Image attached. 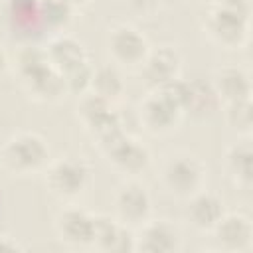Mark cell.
Listing matches in <instances>:
<instances>
[{
    "instance_id": "cell-17",
    "label": "cell",
    "mask_w": 253,
    "mask_h": 253,
    "mask_svg": "<svg viewBox=\"0 0 253 253\" xmlns=\"http://www.w3.org/2000/svg\"><path fill=\"white\" fill-rule=\"evenodd\" d=\"M188 215L196 227L213 229L217 221L223 217V204L213 194H198L190 204Z\"/></svg>"
},
{
    "instance_id": "cell-12",
    "label": "cell",
    "mask_w": 253,
    "mask_h": 253,
    "mask_svg": "<svg viewBox=\"0 0 253 253\" xmlns=\"http://www.w3.org/2000/svg\"><path fill=\"white\" fill-rule=\"evenodd\" d=\"M213 229H215V237H217L219 245L229 251H235V249L239 251V249L247 247L251 241V233H253L249 219L243 215H237V213L223 215Z\"/></svg>"
},
{
    "instance_id": "cell-9",
    "label": "cell",
    "mask_w": 253,
    "mask_h": 253,
    "mask_svg": "<svg viewBox=\"0 0 253 253\" xmlns=\"http://www.w3.org/2000/svg\"><path fill=\"white\" fill-rule=\"evenodd\" d=\"M142 63H144V69H142L144 77L154 87H162L164 83L178 77L180 59H178V53L170 47H160L152 51L150 55L144 57Z\"/></svg>"
},
{
    "instance_id": "cell-21",
    "label": "cell",
    "mask_w": 253,
    "mask_h": 253,
    "mask_svg": "<svg viewBox=\"0 0 253 253\" xmlns=\"http://www.w3.org/2000/svg\"><path fill=\"white\" fill-rule=\"evenodd\" d=\"M63 77V87L71 93H83L87 87H91V77H93V69L89 67V63H81L65 73H61Z\"/></svg>"
},
{
    "instance_id": "cell-11",
    "label": "cell",
    "mask_w": 253,
    "mask_h": 253,
    "mask_svg": "<svg viewBox=\"0 0 253 253\" xmlns=\"http://www.w3.org/2000/svg\"><path fill=\"white\" fill-rule=\"evenodd\" d=\"M178 247V231L166 221H152L142 225L134 249L150 253H168Z\"/></svg>"
},
{
    "instance_id": "cell-5",
    "label": "cell",
    "mask_w": 253,
    "mask_h": 253,
    "mask_svg": "<svg viewBox=\"0 0 253 253\" xmlns=\"http://www.w3.org/2000/svg\"><path fill=\"white\" fill-rule=\"evenodd\" d=\"M103 148H105L107 156L119 168H123L126 172H136V170L144 168L146 162H148L146 148L140 146L138 142H134L132 138L125 136L123 132H119L117 136H113L107 142H103Z\"/></svg>"
},
{
    "instance_id": "cell-1",
    "label": "cell",
    "mask_w": 253,
    "mask_h": 253,
    "mask_svg": "<svg viewBox=\"0 0 253 253\" xmlns=\"http://www.w3.org/2000/svg\"><path fill=\"white\" fill-rule=\"evenodd\" d=\"M18 69L22 79L28 83L30 91H34L43 99L57 97L65 89L61 73L49 63L47 53L42 49L36 47L22 49L18 55Z\"/></svg>"
},
{
    "instance_id": "cell-2",
    "label": "cell",
    "mask_w": 253,
    "mask_h": 253,
    "mask_svg": "<svg viewBox=\"0 0 253 253\" xmlns=\"http://www.w3.org/2000/svg\"><path fill=\"white\" fill-rule=\"evenodd\" d=\"M47 160V146L36 134H18L2 148V162L18 174H28L43 166Z\"/></svg>"
},
{
    "instance_id": "cell-10",
    "label": "cell",
    "mask_w": 253,
    "mask_h": 253,
    "mask_svg": "<svg viewBox=\"0 0 253 253\" xmlns=\"http://www.w3.org/2000/svg\"><path fill=\"white\" fill-rule=\"evenodd\" d=\"M57 231L61 239L77 245L93 243L95 233V217L81 210H65L57 217Z\"/></svg>"
},
{
    "instance_id": "cell-8",
    "label": "cell",
    "mask_w": 253,
    "mask_h": 253,
    "mask_svg": "<svg viewBox=\"0 0 253 253\" xmlns=\"http://www.w3.org/2000/svg\"><path fill=\"white\" fill-rule=\"evenodd\" d=\"M117 211L123 221L128 223H142L148 217L150 211V200L142 186L138 184H126L119 190L115 198Z\"/></svg>"
},
{
    "instance_id": "cell-15",
    "label": "cell",
    "mask_w": 253,
    "mask_h": 253,
    "mask_svg": "<svg viewBox=\"0 0 253 253\" xmlns=\"http://www.w3.org/2000/svg\"><path fill=\"white\" fill-rule=\"evenodd\" d=\"M45 53H47L49 63L59 73H65V71H69V69H73V67H77V65L87 61L85 49L73 38H57V40H53Z\"/></svg>"
},
{
    "instance_id": "cell-4",
    "label": "cell",
    "mask_w": 253,
    "mask_h": 253,
    "mask_svg": "<svg viewBox=\"0 0 253 253\" xmlns=\"http://www.w3.org/2000/svg\"><path fill=\"white\" fill-rule=\"evenodd\" d=\"M202 166L190 156H176L164 168V182L176 194H194L202 182Z\"/></svg>"
},
{
    "instance_id": "cell-16",
    "label": "cell",
    "mask_w": 253,
    "mask_h": 253,
    "mask_svg": "<svg viewBox=\"0 0 253 253\" xmlns=\"http://www.w3.org/2000/svg\"><path fill=\"white\" fill-rule=\"evenodd\" d=\"M215 93L221 95L223 99L239 101V99H249L251 85L249 77L243 69L239 67H223L215 75Z\"/></svg>"
},
{
    "instance_id": "cell-18",
    "label": "cell",
    "mask_w": 253,
    "mask_h": 253,
    "mask_svg": "<svg viewBox=\"0 0 253 253\" xmlns=\"http://www.w3.org/2000/svg\"><path fill=\"white\" fill-rule=\"evenodd\" d=\"M91 87H93L95 95L109 101V99L119 97V93L123 91V79L115 67L105 65V67H99L97 71H93Z\"/></svg>"
},
{
    "instance_id": "cell-20",
    "label": "cell",
    "mask_w": 253,
    "mask_h": 253,
    "mask_svg": "<svg viewBox=\"0 0 253 253\" xmlns=\"http://www.w3.org/2000/svg\"><path fill=\"white\" fill-rule=\"evenodd\" d=\"M38 10L49 26H63L69 20L71 4L67 0H40Z\"/></svg>"
},
{
    "instance_id": "cell-7",
    "label": "cell",
    "mask_w": 253,
    "mask_h": 253,
    "mask_svg": "<svg viewBox=\"0 0 253 253\" xmlns=\"http://www.w3.org/2000/svg\"><path fill=\"white\" fill-rule=\"evenodd\" d=\"M109 49L123 63H140L146 57V42L134 28H117L111 34Z\"/></svg>"
},
{
    "instance_id": "cell-25",
    "label": "cell",
    "mask_w": 253,
    "mask_h": 253,
    "mask_svg": "<svg viewBox=\"0 0 253 253\" xmlns=\"http://www.w3.org/2000/svg\"><path fill=\"white\" fill-rule=\"evenodd\" d=\"M38 0H14V14H18V18H26L30 14H34V10L38 8Z\"/></svg>"
},
{
    "instance_id": "cell-30",
    "label": "cell",
    "mask_w": 253,
    "mask_h": 253,
    "mask_svg": "<svg viewBox=\"0 0 253 253\" xmlns=\"http://www.w3.org/2000/svg\"><path fill=\"white\" fill-rule=\"evenodd\" d=\"M213 2H217V4H221V2H223V0H213Z\"/></svg>"
},
{
    "instance_id": "cell-28",
    "label": "cell",
    "mask_w": 253,
    "mask_h": 253,
    "mask_svg": "<svg viewBox=\"0 0 253 253\" xmlns=\"http://www.w3.org/2000/svg\"><path fill=\"white\" fill-rule=\"evenodd\" d=\"M4 65H6V55H4V51H2V47H0V71L4 69Z\"/></svg>"
},
{
    "instance_id": "cell-27",
    "label": "cell",
    "mask_w": 253,
    "mask_h": 253,
    "mask_svg": "<svg viewBox=\"0 0 253 253\" xmlns=\"http://www.w3.org/2000/svg\"><path fill=\"white\" fill-rule=\"evenodd\" d=\"M130 6H134V8H144V6H148V4H152L154 0H126Z\"/></svg>"
},
{
    "instance_id": "cell-23",
    "label": "cell",
    "mask_w": 253,
    "mask_h": 253,
    "mask_svg": "<svg viewBox=\"0 0 253 253\" xmlns=\"http://www.w3.org/2000/svg\"><path fill=\"white\" fill-rule=\"evenodd\" d=\"M227 121L231 126L239 130H249L251 126V111H249V99L231 101L227 107Z\"/></svg>"
},
{
    "instance_id": "cell-13",
    "label": "cell",
    "mask_w": 253,
    "mask_h": 253,
    "mask_svg": "<svg viewBox=\"0 0 253 253\" xmlns=\"http://www.w3.org/2000/svg\"><path fill=\"white\" fill-rule=\"evenodd\" d=\"M180 109L162 93H154L152 97H148L142 105V121L148 128L152 130H166L170 128L174 123H176V117H178Z\"/></svg>"
},
{
    "instance_id": "cell-19",
    "label": "cell",
    "mask_w": 253,
    "mask_h": 253,
    "mask_svg": "<svg viewBox=\"0 0 253 253\" xmlns=\"http://www.w3.org/2000/svg\"><path fill=\"white\" fill-rule=\"evenodd\" d=\"M227 164H229V170L237 178H241L245 184H249V180H251V146L247 142L233 144L227 150Z\"/></svg>"
},
{
    "instance_id": "cell-6",
    "label": "cell",
    "mask_w": 253,
    "mask_h": 253,
    "mask_svg": "<svg viewBox=\"0 0 253 253\" xmlns=\"http://www.w3.org/2000/svg\"><path fill=\"white\" fill-rule=\"evenodd\" d=\"M245 28H247V12L229 6H217V10L210 18L211 34L223 43H237L245 36Z\"/></svg>"
},
{
    "instance_id": "cell-3",
    "label": "cell",
    "mask_w": 253,
    "mask_h": 253,
    "mask_svg": "<svg viewBox=\"0 0 253 253\" xmlns=\"http://www.w3.org/2000/svg\"><path fill=\"white\" fill-rule=\"evenodd\" d=\"M89 170L81 160L63 158L55 162L47 172V186L57 196H75L83 190Z\"/></svg>"
},
{
    "instance_id": "cell-26",
    "label": "cell",
    "mask_w": 253,
    "mask_h": 253,
    "mask_svg": "<svg viewBox=\"0 0 253 253\" xmlns=\"http://www.w3.org/2000/svg\"><path fill=\"white\" fill-rule=\"evenodd\" d=\"M16 249H22V247L18 243H14L10 237L0 235V251H16Z\"/></svg>"
},
{
    "instance_id": "cell-24",
    "label": "cell",
    "mask_w": 253,
    "mask_h": 253,
    "mask_svg": "<svg viewBox=\"0 0 253 253\" xmlns=\"http://www.w3.org/2000/svg\"><path fill=\"white\" fill-rule=\"evenodd\" d=\"M107 109H109V101L93 93V95H89V97H85V99L81 101L79 113H81V117H83L85 123H87V121H91L93 117H97L99 113H103V111H107Z\"/></svg>"
},
{
    "instance_id": "cell-29",
    "label": "cell",
    "mask_w": 253,
    "mask_h": 253,
    "mask_svg": "<svg viewBox=\"0 0 253 253\" xmlns=\"http://www.w3.org/2000/svg\"><path fill=\"white\" fill-rule=\"evenodd\" d=\"M67 2L73 6V4H81V2H85V0H67Z\"/></svg>"
},
{
    "instance_id": "cell-14",
    "label": "cell",
    "mask_w": 253,
    "mask_h": 253,
    "mask_svg": "<svg viewBox=\"0 0 253 253\" xmlns=\"http://www.w3.org/2000/svg\"><path fill=\"white\" fill-rule=\"evenodd\" d=\"M93 243H97L105 251H126L134 249V241L130 233L119 225L117 221L109 217H95V233H93Z\"/></svg>"
},
{
    "instance_id": "cell-22",
    "label": "cell",
    "mask_w": 253,
    "mask_h": 253,
    "mask_svg": "<svg viewBox=\"0 0 253 253\" xmlns=\"http://www.w3.org/2000/svg\"><path fill=\"white\" fill-rule=\"evenodd\" d=\"M215 99V91L210 89L206 83H200V81H194L190 83V99H188V111L194 109V111H208L211 107Z\"/></svg>"
}]
</instances>
